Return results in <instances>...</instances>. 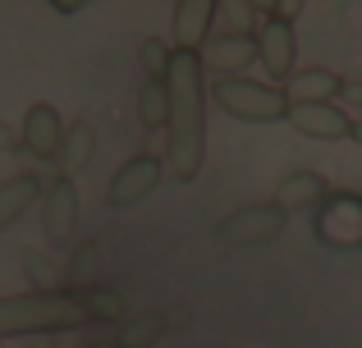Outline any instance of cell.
Instances as JSON below:
<instances>
[{"label": "cell", "mask_w": 362, "mask_h": 348, "mask_svg": "<svg viewBox=\"0 0 362 348\" xmlns=\"http://www.w3.org/2000/svg\"><path fill=\"white\" fill-rule=\"evenodd\" d=\"M170 119H165V174L193 184L206 161V69L202 55L175 51L165 73Z\"/></svg>", "instance_id": "obj_1"}, {"label": "cell", "mask_w": 362, "mask_h": 348, "mask_svg": "<svg viewBox=\"0 0 362 348\" xmlns=\"http://www.w3.org/2000/svg\"><path fill=\"white\" fill-rule=\"evenodd\" d=\"M326 197H330V184H326V174H321V170H289L280 184H275V206H280L284 215L317 211Z\"/></svg>", "instance_id": "obj_14"}, {"label": "cell", "mask_w": 362, "mask_h": 348, "mask_svg": "<svg viewBox=\"0 0 362 348\" xmlns=\"http://www.w3.org/2000/svg\"><path fill=\"white\" fill-rule=\"evenodd\" d=\"M165 119H170L165 78H142V88H138V124L147 128V133H165Z\"/></svg>", "instance_id": "obj_17"}, {"label": "cell", "mask_w": 362, "mask_h": 348, "mask_svg": "<svg viewBox=\"0 0 362 348\" xmlns=\"http://www.w3.org/2000/svg\"><path fill=\"white\" fill-rule=\"evenodd\" d=\"M92 325L78 289H28V294H0V344L33 340V335H69Z\"/></svg>", "instance_id": "obj_2"}, {"label": "cell", "mask_w": 362, "mask_h": 348, "mask_svg": "<svg viewBox=\"0 0 362 348\" xmlns=\"http://www.w3.org/2000/svg\"><path fill=\"white\" fill-rule=\"evenodd\" d=\"M42 188L46 184H42L37 170H18V174L0 179V234H5L9 224H18L37 202H42Z\"/></svg>", "instance_id": "obj_15"}, {"label": "cell", "mask_w": 362, "mask_h": 348, "mask_svg": "<svg viewBox=\"0 0 362 348\" xmlns=\"http://www.w3.org/2000/svg\"><path fill=\"white\" fill-rule=\"evenodd\" d=\"M160 179H165V156H156V152H133L129 161L110 174L106 202L115 206V211H133V206H142L160 188Z\"/></svg>", "instance_id": "obj_8"}, {"label": "cell", "mask_w": 362, "mask_h": 348, "mask_svg": "<svg viewBox=\"0 0 362 348\" xmlns=\"http://www.w3.org/2000/svg\"><path fill=\"white\" fill-rule=\"evenodd\" d=\"M206 101L225 110L230 119H243V124H280L289 119V101H284L280 88L271 83H257V78H216L206 88Z\"/></svg>", "instance_id": "obj_3"}, {"label": "cell", "mask_w": 362, "mask_h": 348, "mask_svg": "<svg viewBox=\"0 0 362 348\" xmlns=\"http://www.w3.org/2000/svg\"><path fill=\"white\" fill-rule=\"evenodd\" d=\"M165 335V316L160 312H142V316H124V321L115 325V348H151Z\"/></svg>", "instance_id": "obj_20"}, {"label": "cell", "mask_w": 362, "mask_h": 348, "mask_svg": "<svg viewBox=\"0 0 362 348\" xmlns=\"http://www.w3.org/2000/svg\"><path fill=\"white\" fill-rule=\"evenodd\" d=\"M0 152H18V128H9L0 119Z\"/></svg>", "instance_id": "obj_24"}, {"label": "cell", "mask_w": 362, "mask_h": 348, "mask_svg": "<svg viewBox=\"0 0 362 348\" xmlns=\"http://www.w3.org/2000/svg\"><path fill=\"white\" fill-rule=\"evenodd\" d=\"M289 18H293V5H271V9H262V23L252 28L257 64L266 69L271 88H284L298 73V32H293Z\"/></svg>", "instance_id": "obj_4"}, {"label": "cell", "mask_w": 362, "mask_h": 348, "mask_svg": "<svg viewBox=\"0 0 362 348\" xmlns=\"http://www.w3.org/2000/svg\"><path fill=\"white\" fill-rule=\"evenodd\" d=\"M247 64H257V37L247 32H216L202 51V69H211L216 78H243Z\"/></svg>", "instance_id": "obj_12"}, {"label": "cell", "mask_w": 362, "mask_h": 348, "mask_svg": "<svg viewBox=\"0 0 362 348\" xmlns=\"http://www.w3.org/2000/svg\"><path fill=\"white\" fill-rule=\"evenodd\" d=\"M339 101H344V110H349L354 119H362V78H349L344 92H339Z\"/></svg>", "instance_id": "obj_23"}, {"label": "cell", "mask_w": 362, "mask_h": 348, "mask_svg": "<svg viewBox=\"0 0 362 348\" xmlns=\"http://www.w3.org/2000/svg\"><path fill=\"white\" fill-rule=\"evenodd\" d=\"M64 280H69V289L101 284V248L97 243H74L64 252Z\"/></svg>", "instance_id": "obj_19"}, {"label": "cell", "mask_w": 362, "mask_h": 348, "mask_svg": "<svg viewBox=\"0 0 362 348\" xmlns=\"http://www.w3.org/2000/svg\"><path fill=\"white\" fill-rule=\"evenodd\" d=\"M18 261H23V275H28V284H33L37 294H46V289H64V284H60V280H64V270L55 266V261H46L42 252H33V248H28Z\"/></svg>", "instance_id": "obj_21"}, {"label": "cell", "mask_w": 362, "mask_h": 348, "mask_svg": "<svg viewBox=\"0 0 362 348\" xmlns=\"http://www.w3.org/2000/svg\"><path fill=\"white\" fill-rule=\"evenodd\" d=\"M88 348H115V344H110V340H97V344H88Z\"/></svg>", "instance_id": "obj_26"}, {"label": "cell", "mask_w": 362, "mask_h": 348, "mask_svg": "<svg viewBox=\"0 0 362 348\" xmlns=\"http://www.w3.org/2000/svg\"><path fill=\"white\" fill-rule=\"evenodd\" d=\"M284 224H289V215L275 202H252V206H239V211L225 215L216 224V239L225 248H266V243H275L284 234Z\"/></svg>", "instance_id": "obj_6"}, {"label": "cell", "mask_w": 362, "mask_h": 348, "mask_svg": "<svg viewBox=\"0 0 362 348\" xmlns=\"http://www.w3.org/2000/svg\"><path fill=\"white\" fill-rule=\"evenodd\" d=\"M284 124H293V133L312 138V143H339V138L354 133V115L339 101H326V106H289Z\"/></svg>", "instance_id": "obj_11"}, {"label": "cell", "mask_w": 362, "mask_h": 348, "mask_svg": "<svg viewBox=\"0 0 362 348\" xmlns=\"http://www.w3.org/2000/svg\"><path fill=\"white\" fill-rule=\"evenodd\" d=\"M0 348H9V344H0Z\"/></svg>", "instance_id": "obj_27"}, {"label": "cell", "mask_w": 362, "mask_h": 348, "mask_svg": "<svg viewBox=\"0 0 362 348\" xmlns=\"http://www.w3.org/2000/svg\"><path fill=\"white\" fill-rule=\"evenodd\" d=\"M349 138H354V143L362 147V119H354V133H349Z\"/></svg>", "instance_id": "obj_25"}, {"label": "cell", "mask_w": 362, "mask_h": 348, "mask_svg": "<svg viewBox=\"0 0 362 348\" xmlns=\"http://www.w3.org/2000/svg\"><path fill=\"white\" fill-rule=\"evenodd\" d=\"M170 42H160V37H147V42L138 46V60H142V73L147 78H165L170 73Z\"/></svg>", "instance_id": "obj_22"}, {"label": "cell", "mask_w": 362, "mask_h": 348, "mask_svg": "<svg viewBox=\"0 0 362 348\" xmlns=\"http://www.w3.org/2000/svg\"><path fill=\"white\" fill-rule=\"evenodd\" d=\"M83 294V307H88L92 325H119L129 316V303L115 284H92V289H78Z\"/></svg>", "instance_id": "obj_18"}, {"label": "cell", "mask_w": 362, "mask_h": 348, "mask_svg": "<svg viewBox=\"0 0 362 348\" xmlns=\"http://www.w3.org/2000/svg\"><path fill=\"white\" fill-rule=\"evenodd\" d=\"M216 0H179L170 9V51L202 55L206 42L216 37Z\"/></svg>", "instance_id": "obj_10"}, {"label": "cell", "mask_w": 362, "mask_h": 348, "mask_svg": "<svg viewBox=\"0 0 362 348\" xmlns=\"http://www.w3.org/2000/svg\"><path fill=\"white\" fill-rule=\"evenodd\" d=\"M280 92H284L289 106H326V101H335L339 92H344V78H339L335 69H326V64H308V69H298Z\"/></svg>", "instance_id": "obj_13"}, {"label": "cell", "mask_w": 362, "mask_h": 348, "mask_svg": "<svg viewBox=\"0 0 362 348\" xmlns=\"http://www.w3.org/2000/svg\"><path fill=\"white\" fill-rule=\"evenodd\" d=\"M64 115L51 106V101H33L18 119V147H23L33 161H60L64 147Z\"/></svg>", "instance_id": "obj_9"}, {"label": "cell", "mask_w": 362, "mask_h": 348, "mask_svg": "<svg viewBox=\"0 0 362 348\" xmlns=\"http://www.w3.org/2000/svg\"><path fill=\"white\" fill-rule=\"evenodd\" d=\"M312 234L326 248H339V252L362 248V193H354V188L335 193L330 188V197L312 211Z\"/></svg>", "instance_id": "obj_5"}, {"label": "cell", "mask_w": 362, "mask_h": 348, "mask_svg": "<svg viewBox=\"0 0 362 348\" xmlns=\"http://www.w3.org/2000/svg\"><path fill=\"white\" fill-rule=\"evenodd\" d=\"M78 184L64 174H55L51 184L42 188V202H37V215H42V239L51 248L69 252L74 239H78Z\"/></svg>", "instance_id": "obj_7"}, {"label": "cell", "mask_w": 362, "mask_h": 348, "mask_svg": "<svg viewBox=\"0 0 362 348\" xmlns=\"http://www.w3.org/2000/svg\"><path fill=\"white\" fill-rule=\"evenodd\" d=\"M92 161H97V128L88 124V119H74L69 128H64V147H60V174L64 179H78L83 170H92Z\"/></svg>", "instance_id": "obj_16"}]
</instances>
